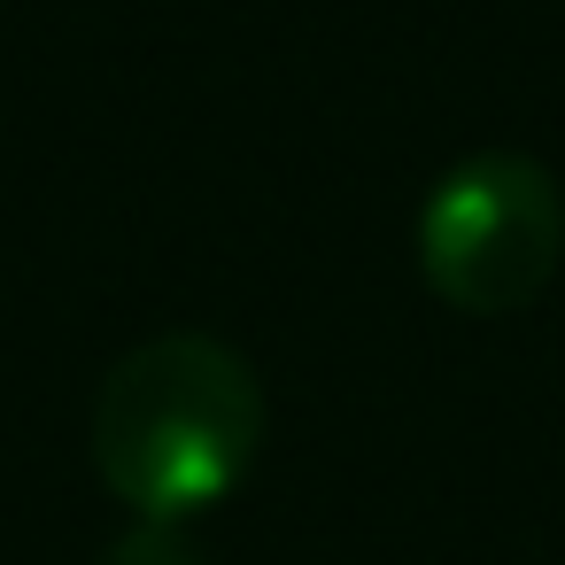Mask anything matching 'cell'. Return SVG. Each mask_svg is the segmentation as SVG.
<instances>
[{
	"instance_id": "obj_1",
	"label": "cell",
	"mask_w": 565,
	"mask_h": 565,
	"mask_svg": "<svg viewBox=\"0 0 565 565\" xmlns=\"http://www.w3.org/2000/svg\"><path fill=\"white\" fill-rule=\"evenodd\" d=\"M264 441V387L241 349L163 333L109 364L94 395V465L117 503L179 526L241 488Z\"/></svg>"
},
{
	"instance_id": "obj_2",
	"label": "cell",
	"mask_w": 565,
	"mask_h": 565,
	"mask_svg": "<svg viewBox=\"0 0 565 565\" xmlns=\"http://www.w3.org/2000/svg\"><path fill=\"white\" fill-rule=\"evenodd\" d=\"M565 256V202L534 156H465L418 210V271L465 318L526 310Z\"/></svg>"
},
{
	"instance_id": "obj_3",
	"label": "cell",
	"mask_w": 565,
	"mask_h": 565,
	"mask_svg": "<svg viewBox=\"0 0 565 565\" xmlns=\"http://www.w3.org/2000/svg\"><path fill=\"white\" fill-rule=\"evenodd\" d=\"M102 565H202V557H194V542H186L179 526H156V519H140L132 534H117V542L102 550Z\"/></svg>"
}]
</instances>
